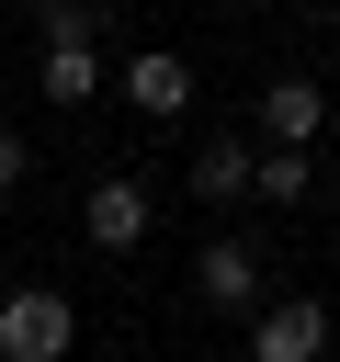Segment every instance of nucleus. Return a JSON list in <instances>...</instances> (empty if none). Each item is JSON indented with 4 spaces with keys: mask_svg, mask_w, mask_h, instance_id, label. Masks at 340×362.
Wrapping results in <instances>:
<instances>
[{
    "mask_svg": "<svg viewBox=\"0 0 340 362\" xmlns=\"http://www.w3.org/2000/svg\"><path fill=\"white\" fill-rule=\"evenodd\" d=\"M317 124H329V90L317 79H272L261 90V136L272 147H317Z\"/></svg>",
    "mask_w": 340,
    "mask_h": 362,
    "instance_id": "6",
    "label": "nucleus"
},
{
    "mask_svg": "<svg viewBox=\"0 0 340 362\" xmlns=\"http://www.w3.org/2000/svg\"><path fill=\"white\" fill-rule=\"evenodd\" d=\"M68 339H79V305L57 283H11L0 294V362H68Z\"/></svg>",
    "mask_w": 340,
    "mask_h": 362,
    "instance_id": "1",
    "label": "nucleus"
},
{
    "mask_svg": "<svg viewBox=\"0 0 340 362\" xmlns=\"http://www.w3.org/2000/svg\"><path fill=\"white\" fill-rule=\"evenodd\" d=\"M193 294H204V305H227V317H249V305H261V249H249V238H204Z\"/></svg>",
    "mask_w": 340,
    "mask_h": 362,
    "instance_id": "4",
    "label": "nucleus"
},
{
    "mask_svg": "<svg viewBox=\"0 0 340 362\" xmlns=\"http://www.w3.org/2000/svg\"><path fill=\"white\" fill-rule=\"evenodd\" d=\"M317 351H329V305H317V294L249 305V362H317Z\"/></svg>",
    "mask_w": 340,
    "mask_h": 362,
    "instance_id": "2",
    "label": "nucleus"
},
{
    "mask_svg": "<svg viewBox=\"0 0 340 362\" xmlns=\"http://www.w3.org/2000/svg\"><path fill=\"white\" fill-rule=\"evenodd\" d=\"M34 90H45V102H91V90H102V57H91V45H45Z\"/></svg>",
    "mask_w": 340,
    "mask_h": 362,
    "instance_id": "9",
    "label": "nucleus"
},
{
    "mask_svg": "<svg viewBox=\"0 0 340 362\" xmlns=\"http://www.w3.org/2000/svg\"><path fill=\"white\" fill-rule=\"evenodd\" d=\"M113 90H125V113H147V124H170V113L193 102V68H181L170 45H147V57H125V79H113Z\"/></svg>",
    "mask_w": 340,
    "mask_h": 362,
    "instance_id": "5",
    "label": "nucleus"
},
{
    "mask_svg": "<svg viewBox=\"0 0 340 362\" xmlns=\"http://www.w3.org/2000/svg\"><path fill=\"white\" fill-rule=\"evenodd\" d=\"M329 45H340V11H329Z\"/></svg>",
    "mask_w": 340,
    "mask_h": 362,
    "instance_id": "12",
    "label": "nucleus"
},
{
    "mask_svg": "<svg viewBox=\"0 0 340 362\" xmlns=\"http://www.w3.org/2000/svg\"><path fill=\"white\" fill-rule=\"evenodd\" d=\"M193 192H204V204H238V192H249V147H238V136H204V147H193Z\"/></svg>",
    "mask_w": 340,
    "mask_h": 362,
    "instance_id": "8",
    "label": "nucleus"
},
{
    "mask_svg": "<svg viewBox=\"0 0 340 362\" xmlns=\"http://www.w3.org/2000/svg\"><path fill=\"white\" fill-rule=\"evenodd\" d=\"M249 192H261V204H306V192H317V158H306V147H249Z\"/></svg>",
    "mask_w": 340,
    "mask_h": 362,
    "instance_id": "7",
    "label": "nucleus"
},
{
    "mask_svg": "<svg viewBox=\"0 0 340 362\" xmlns=\"http://www.w3.org/2000/svg\"><path fill=\"white\" fill-rule=\"evenodd\" d=\"M34 34H45V45H91L102 11H91V0H34Z\"/></svg>",
    "mask_w": 340,
    "mask_h": 362,
    "instance_id": "10",
    "label": "nucleus"
},
{
    "mask_svg": "<svg viewBox=\"0 0 340 362\" xmlns=\"http://www.w3.org/2000/svg\"><path fill=\"white\" fill-rule=\"evenodd\" d=\"M147 215H159V204H147V181H125V170L79 192V238H91V249H136V238H147Z\"/></svg>",
    "mask_w": 340,
    "mask_h": 362,
    "instance_id": "3",
    "label": "nucleus"
},
{
    "mask_svg": "<svg viewBox=\"0 0 340 362\" xmlns=\"http://www.w3.org/2000/svg\"><path fill=\"white\" fill-rule=\"evenodd\" d=\"M11 181H23V136L0 124V192H11Z\"/></svg>",
    "mask_w": 340,
    "mask_h": 362,
    "instance_id": "11",
    "label": "nucleus"
}]
</instances>
